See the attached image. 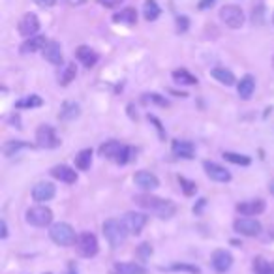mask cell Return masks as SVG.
I'll return each mask as SVG.
<instances>
[{"mask_svg": "<svg viewBox=\"0 0 274 274\" xmlns=\"http://www.w3.org/2000/svg\"><path fill=\"white\" fill-rule=\"evenodd\" d=\"M133 203L141 209L149 210L152 214H156L162 220H169L171 216H175L177 212V205L169 199H162V197H156V195L151 194H137L133 195Z\"/></svg>", "mask_w": 274, "mask_h": 274, "instance_id": "obj_1", "label": "cell"}, {"mask_svg": "<svg viewBox=\"0 0 274 274\" xmlns=\"http://www.w3.org/2000/svg\"><path fill=\"white\" fill-rule=\"evenodd\" d=\"M128 235H130V231L124 225L122 220L109 218V220L103 222V237H105L111 248H118L120 244H124Z\"/></svg>", "mask_w": 274, "mask_h": 274, "instance_id": "obj_2", "label": "cell"}, {"mask_svg": "<svg viewBox=\"0 0 274 274\" xmlns=\"http://www.w3.org/2000/svg\"><path fill=\"white\" fill-rule=\"evenodd\" d=\"M49 237L51 240L58 246H72L75 244V231L70 224H66V222H57V224H53L49 227Z\"/></svg>", "mask_w": 274, "mask_h": 274, "instance_id": "obj_3", "label": "cell"}, {"mask_svg": "<svg viewBox=\"0 0 274 274\" xmlns=\"http://www.w3.org/2000/svg\"><path fill=\"white\" fill-rule=\"evenodd\" d=\"M220 19H222V23H224L225 27H229L233 30L242 29V25L246 21L242 8L237 6V4H227V6L222 8L220 10Z\"/></svg>", "mask_w": 274, "mask_h": 274, "instance_id": "obj_4", "label": "cell"}, {"mask_svg": "<svg viewBox=\"0 0 274 274\" xmlns=\"http://www.w3.org/2000/svg\"><path fill=\"white\" fill-rule=\"evenodd\" d=\"M75 250H77V253L83 255V257H94V255L98 253V250H100L96 235L90 233V231L79 233L77 238H75Z\"/></svg>", "mask_w": 274, "mask_h": 274, "instance_id": "obj_5", "label": "cell"}, {"mask_svg": "<svg viewBox=\"0 0 274 274\" xmlns=\"http://www.w3.org/2000/svg\"><path fill=\"white\" fill-rule=\"evenodd\" d=\"M27 222L34 227H45V225H51L53 222V210L45 205H34L27 210Z\"/></svg>", "mask_w": 274, "mask_h": 274, "instance_id": "obj_6", "label": "cell"}, {"mask_svg": "<svg viewBox=\"0 0 274 274\" xmlns=\"http://www.w3.org/2000/svg\"><path fill=\"white\" fill-rule=\"evenodd\" d=\"M36 145L40 149H57L60 145V139L57 137V131L51 124H42L36 130Z\"/></svg>", "mask_w": 274, "mask_h": 274, "instance_id": "obj_7", "label": "cell"}, {"mask_svg": "<svg viewBox=\"0 0 274 274\" xmlns=\"http://www.w3.org/2000/svg\"><path fill=\"white\" fill-rule=\"evenodd\" d=\"M235 231L238 235H244V237H257L261 233V224L259 220L255 218H250V216H242V218H237L235 224H233Z\"/></svg>", "mask_w": 274, "mask_h": 274, "instance_id": "obj_8", "label": "cell"}, {"mask_svg": "<svg viewBox=\"0 0 274 274\" xmlns=\"http://www.w3.org/2000/svg\"><path fill=\"white\" fill-rule=\"evenodd\" d=\"M147 220H149V216L143 214V212H126L122 216L124 225L128 227L131 235H139L145 225H147Z\"/></svg>", "mask_w": 274, "mask_h": 274, "instance_id": "obj_9", "label": "cell"}, {"mask_svg": "<svg viewBox=\"0 0 274 274\" xmlns=\"http://www.w3.org/2000/svg\"><path fill=\"white\" fill-rule=\"evenodd\" d=\"M40 32V19L36 14H25L19 21V34L25 38H32Z\"/></svg>", "mask_w": 274, "mask_h": 274, "instance_id": "obj_10", "label": "cell"}, {"mask_svg": "<svg viewBox=\"0 0 274 274\" xmlns=\"http://www.w3.org/2000/svg\"><path fill=\"white\" fill-rule=\"evenodd\" d=\"M57 194V188L51 182H38L36 186L32 188V199L36 203H47L51 201Z\"/></svg>", "mask_w": 274, "mask_h": 274, "instance_id": "obj_11", "label": "cell"}, {"mask_svg": "<svg viewBox=\"0 0 274 274\" xmlns=\"http://www.w3.org/2000/svg\"><path fill=\"white\" fill-rule=\"evenodd\" d=\"M210 263H212V267L214 270L220 274L227 272L233 265V255H231L227 250H216V252H212V257H210Z\"/></svg>", "mask_w": 274, "mask_h": 274, "instance_id": "obj_12", "label": "cell"}, {"mask_svg": "<svg viewBox=\"0 0 274 274\" xmlns=\"http://www.w3.org/2000/svg\"><path fill=\"white\" fill-rule=\"evenodd\" d=\"M203 167H205V173H207V177H209L210 181H214V182H229L231 181V173L225 169V167L220 166V164L205 162Z\"/></svg>", "mask_w": 274, "mask_h": 274, "instance_id": "obj_13", "label": "cell"}, {"mask_svg": "<svg viewBox=\"0 0 274 274\" xmlns=\"http://www.w3.org/2000/svg\"><path fill=\"white\" fill-rule=\"evenodd\" d=\"M133 182L139 188H143L145 192H152V190H156L160 186L158 177L154 173H151V171H137L133 175Z\"/></svg>", "mask_w": 274, "mask_h": 274, "instance_id": "obj_14", "label": "cell"}, {"mask_svg": "<svg viewBox=\"0 0 274 274\" xmlns=\"http://www.w3.org/2000/svg\"><path fill=\"white\" fill-rule=\"evenodd\" d=\"M44 58L47 62L55 66H60L64 62V55H62V45L58 44V42H47V45L44 47Z\"/></svg>", "mask_w": 274, "mask_h": 274, "instance_id": "obj_15", "label": "cell"}, {"mask_svg": "<svg viewBox=\"0 0 274 274\" xmlns=\"http://www.w3.org/2000/svg\"><path fill=\"white\" fill-rule=\"evenodd\" d=\"M51 177L60 182H66V184H75L77 182V171L70 166H55L51 169Z\"/></svg>", "mask_w": 274, "mask_h": 274, "instance_id": "obj_16", "label": "cell"}, {"mask_svg": "<svg viewBox=\"0 0 274 274\" xmlns=\"http://www.w3.org/2000/svg\"><path fill=\"white\" fill-rule=\"evenodd\" d=\"M171 152H173L177 158L192 160L194 158L195 147L192 141H184V139H175L171 143Z\"/></svg>", "mask_w": 274, "mask_h": 274, "instance_id": "obj_17", "label": "cell"}, {"mask_svg": "<svg viewBox=\"0 0 274 274\" xmlns=\"http://www.w3.org/2000/svg\"><path fill=\"white\" fill-rule=\"evenodd\" d=\"M237 210L242 216H257L265 210V201L263 199H250L237 205Z\"/></svg>", "mask_w": 274, "mask_h": 274, "instance_id": "obj_18", "label": "cell"}, {"mask_svg": "<svg viewBox=\"0 0 274 274\" xmlns=\"http://www.w3.org/2000/svg\"><path fill=\"white\" fill-rule=\"evenodd\" d=\"M75 58H77L85 68H92V66H96V62H98L100 57H98V53L94 49H90L88 45H79V47L75 49Z\"/></svg>", "mask_w": 274, "mask_h": 274, "instance_id": "obj_19", "label": "cell"}, {"mask_svg": "<svg viewBox=\"0 0 274 274\" xmlns=\"http://www.w3.org/2000/svg\"><path fill=\"white\" fill-rule=\"evenodd\" d=\"M124 145L120 143V141H115V139H111V141H105L103 145H100V149H98V152H100V156H103V158L107 160H113L115 162L116 156L120 154V151H122Z\"/></svg>", "mask_w": 274, "mask_h": 274, "instance_id": "obj_20", "label": "cell"}, {"mask_svg": "<svg viewBox=\"0 0 274 274\" xmlns=\"http://www.w3.org/2000/svg\"><path fill=\"white\" fill-rule=\"evenodd\" d=\"M253 90H255V79H253V75H250V73L244 75V77L237 83V92L242 100H250Z\"/></svg>", "mask_w": 274, "mask_h": 274, "instance_id": "obj_21", "label": "cell"}, {"mask_svg": "<svg viewBox=\"0 0 274 274\" xmlns=\"http://www.w3.org/2000/svg\"><path fill=\"white\" fill-rule=\"evenodd\" d=\"M45 45H47V38L36 34V36H32V38H27V42L21 45V53H23V55H29V53L44 51Z\"/></svg>", "mask_w": 274, "mask_h": 274, "instance_id": "obj_22", "label": "cell"}, {"mask_svg": "<svg viewBox=\"0 0 274 274\" xmlns=\"http://www.w3.org/2000/svg\"><path fill=\"white\" fill-rule=\"evenodd\" d=\"M79 115H81L79 103H75V101H66V103H62V107H60L58 118H60V120H75Z\"/></svg>", "mask_w": 274, "mask_h": 274, "instance_id": "obj_23", "label": "cell"}, {"mask_svg": "<svg viewBox=\"0 0 274 274\" xmlns=\"http://www.w3.org/2000/svg\"><path fill=\"white\" fill-rule=\"evenodd\" d=\"M113 23L131 27V25H135L137 23V12L133 10V8H124V10H120L118 14L113 15Z\"/></svg>", "mask_w": 274, "mask_h": 274, "instance_id": "obj_24", "label": "cell"}, {"mask_svg": "<svg viewBox=\"0 0 274 274\" xmlns=\"http://www.w3.org/2000/svg\"><path fill=\"white\" fill-rule=\"evenodd\" d=\"M210 75H212V77H214L218 83L225 85V87H233V85L237 83V79H235L233 72H231V70H227V68H214V70L210 72Z\"/></svg>", "mask_w": 274, "mask_h": 274, "instance_id": "obj_25", "label": "cell"}, {"mask_svg": "<svg viewBox=\"0 0 274 274\" xmlns=\"http://www.w3.org/2000/svg\"><path fill=\"white\" fill-rule=\"evenodd\" d=\"M115 274H147V268L139 263H116L113 268Z\"/></svg>", "mask_w": 274, "mask_h": 274, "instance_id": "obj_26", "label": "cell"}, {"mask_svg": "<svg viewBox=\"0 0 274 274\" xmlns=\"http://www.w3.org/2000/svg\"><path fill=\"white\" fill-rule=\"evenodd\" d=\"M75 77H77V66L73 64V62H70V64H66L62 68V72L58 75V85L68 87L72 81H75Z\"/></svg>", "mask_w": 274, "mask_h": 274, "instance_id": "obj_27", "label": "cell"}, {"mask_svg": "<svg viewBox=\"0 0 274 274\" xmlns=\"http://www.w3.org/2000/svg\"><path fill=\"white\" fill-rule=\"evenodd\" d=\"M162 14V8L158 6L156 0H145V6H143V17L147 21H156Z\"/></svg>", "mask_w": 274, "mask_h": 274, "instance_id": "obj_28", "label": "cell"}, {"mask_svg": "<svg viewBox=\"0 0 274 274\" xmlns=\"http://www.w3.org/2000/svg\"><path fill=\"white\" fill-rule=\"evenodd\" d=\"M90 164H92V151L90 149H83L75 156V167L79 171H87V169H90Z\"/></svg>", "mask_w": 274, "mask_h": 274, "instance_id": "obj_29", "label": "cell"}, {"mask_svg": "<svg viewBox=\"0 0 274 274\" xmlns=\"http://www.w3.org/2000/svg\"><path fill=\"white\" fill-rule=\"evenodd\" d=\"M44 105V100L38 96V94H30L27 98H23L15 103V107L17 109H34V107H42Z\"/></svg>", "mask_w": 274, "mask_h": 274, "instance_id": "obj_30", "label": "cell"}, {"mask_svg": "<svg viewBox=\"0 0 274 274\" xmlns=\"http://www.w3.org/2000/svg\"><path fill=\"white\" fill-rule=\"evenodd\" d=\"M173 79L175 83H179V85H197V77L192 75V73L181 68V70H175L173 72Z\"/></svg>", "mask_w": 274, "mask_h": 274, "instance_id": "obj_31", "label": "cell"}, {"mask_svg": "<svg viewBox=\"0 0 274 274\" xmlns=\"http://www.w3.org/2000/svg\"><path fill=\"white\" fill-rule=\"evenodd\" d=\"M253 272L255 274H274V263H268L265 257H255L252 263Z\"/></svg>", "mask_w": 274, "mask_h": 274, "instance_id": "obj_32", "label": "cell"}, {"mask_svg": "<svg viewBox=\"0 0 274 274\" xmlns=\"http://www.w3.org/2000/svg\"><path fill=\"white\" fill-rule=\"evenodd\" d=\"M222 156H224L227 162L235 164V166H250V164H252V158H250V156L238 154V152H224Z\"/></svg>", "mask_w": 274, "mask_h": 274, "instance_id": "obj_33", "label": "cell"}, {"mask_svg": "<svg viewBox=\"0 0 274 274\" xmlns=\"http://www.w3.org/2000/svg\"><path fill=\"white\" fill-rule=\"evenodd\" d=\"M30 147H32V145L25 143V141H8V143L4 145V154H6L8 158H10V156L17 154V152L21 151V149H30Z\"/></svg>", "mask_w": 274, "mask_h": 274, "instance_id": "obj_34", "label": "cell"}, {"mask_svg": "<svg viewBox=\"0 0 274 274\" xmlns=\"http://www.w3.org/2000/svg\"><path fill=\"white\" fill-rule=\"evenodd\" d=\"M133 156H135V151H133L131 147H128V145H124L122 151H120V154L116 156L115 162L118 164V166H126L128 162H131V160H133Z\"/></svg>", "mask_w": 274, "mask_h": 274, "instance_id": "obj_35", "label": "cell"}, {"mask_svg": "<svg viewBox=\"0 0 274 274\" xmlns=\"http://www.w3.org/2000/svg\"><path fill=\"white\" fill-rule=\"evenodd\" d=\"M179 182H181L182 194L188 195V197L195 195V192H197V186H195L194 181H188V179H184V177H179Z\"/></svg>", "mask_w": 274, "mask_h": 274, "instance_id": "obj_36", "label": "cell"}, {"mask_svg": "<svg viewBox=\"0 0 274 274\" xmlns=\"http://www.w3.org/2000/svg\"><path fill=\"white\" fill-rule=\"evenodd\" d=\"M252 23L253 25H263L265 23V6L263 4H257L252 12Z\"/></svg>", "mask_w": 274, "mask_h": 274, "instance_id": "obj_37", "label": "cell"}, {"mask_svg": "<svg viewBox=\"0 0 274 274\" xmlns=\"http://www.w3.org/2000/svg\"><path fill=\"white\" fill-rule=\"evenodd\" d=\"M171 270H182V272H190V274H201V270L195 267V265H188V263H173V265H171Z\"/></svg>", "mask_w": 274, "mask_h": 274, "instance_id": "obj_38", "label": "cell"}, {"mask_svg": "<svg viewBox=\"0 0 274 274\" xmlns=\"http://www.w3.org/2000/svg\"><path fill=\"white\" fill-rule=\"evenodd\" d=\"M145 100L151 101V103H156V105H160V107H167V105H169V101H167L164 96H160V94H156V92L145 94Z\"/></svg>", "mask_w": 274, "mask_h": 274, "instance_id": "obj_39", "label": "cell"}, {"mask_svg": "<svg viewBox=\"0 0 274 274\" xmlns=\"http://www.w3.org/2000/svg\"><path fill=\"white\" fill-rule=\"evenodd\" d=\"M188 29H190V19H188L186 15H179V17H177V32H179V34H184Z\"/></svg>", "mask_w": 274, "mask_h": 274, "instance_id": "obj_40", "label": "cell"}, {"mask_svg": "<svg viewBox=\"0 0 274 274\" xmlns=\"http://www.w3.org/2000/svg\"><path fill=\"white\" fill-rule=\"evenodd\" d=\"M137 253H139V255H141V257L145 259V257H149V255L152 253V246L145 242V244L139 246V250H137Z\"/></svg>", "mask_w": 274, "mask_h": 274, "instance_id": "obj_41", "label": "cell"}, {"mask_svg": "<svg viewBox=\"0 0 274 274\" xmlns=\"http://www.w3.org/2000/svg\"><path fill=\"white\" fill-rule=\"evenodd\" d=\"M98 2H100L103 8H109V10H113V8L120 6L124 0H98Z\"/></svg>", "mask_w": 274, "mask_h": 274, "instance_id": "obj_42", "label": "cell"}, {"mask_svg": "<svg viewBox=\"0 0 274 274\" xmlns=\"http://www.w3.org/2000/svg\"><path fill=\"white\" fill-rule=\"evenodd\" d=\"M214 4H216V0H199L197 8H199V10H210Z\"/></svg>", "mask_w": 274, "mask_h": 274, "instance_id": "obj_43", "label": "cell"}, {"mask_svg": "<svg viewBox=\"0 0 274 274\" xmlns=\"http://www.w3.org/2000/svg\"><path fill=\"white\" fill-rule=\"evenodd\" d=\"M40 8H53L57 4V0H34Z\"/></svg>", "mask_w": 274, "mask_h": 274, "instance_id": "obj_44", "label": "cell"}, {"mask_svg": "<svg viewBox=\"0 0 274 274\" xmlns=\"http://www.w3.org/2000/svg\"><path fill=\"white\" fill-rule=\"evenodd\" d=\"M149 120H151V122H154V124H156V128H158L160 135L164 137V128H162V122H160L158 118H156V116H152V115H149Z\"/></svg>", "mask_w": 274, "mask_h": 274, "instance_id": "obj_45", "label": "cell"}, {"mask_svg": "<svg viewBox=\"0 0 274 274\" xmlns=\"http://www.w3.org/2000/svg\"><path fill=\"white\" fill-rule=\"evenodd\" d=\"M0 237H2V238L8 237V224H6V220H2V222H0Z\"/></svg>", "mask_w": 274, "mask_h": 274, "instance_id": "obj_46", "label": "cell"}, {"mask_svg": "<svg viewBox=\"0 0 274 274\" xmlns=\"http://www.w3.org/2000/svg\"><path fill=\"white\" fill-rule=\"evenodd\" d=\"M62 2H66L68 6H81V4H85L87 0H62Z\"/></svg>", "mask_w": 274, "mask_h": 274, "instance_id": "obj_47", "label": "cell"}, {"mask_svg": "<svg viewBox=\"0 0 274 274\" xmlns=\"http://www.w3.org/2000/svg\"><path fill=\"white\" fill-rule=\"evenodd\" d=\"M205 205H207V199H199V207H194V212H195V214H199V210H201L203 207H205Z\"/></svg>", "mask_w": 274, "mask_h": 274, "instance_id": "obj_48", "label": "cell"}, {"mask_svg": "<svg viewBox=\"0 0 274 274\" xmlns=\"http://www.w3.org/2000/svg\"><path fill=\"white\" fill-rule=\"evenodd\" d=\"M268 192H270V194L274 195V179L270 181V184H268Z\"/></svg>", "mask_w": 274, "mask_h": 274, "instance_id": "obj_49", "label": "cell"}, {"mask_svg": "<svg viewBox=\"0 0 274 274\" xmlns=\"http://www.w3.org/2000/svg\"><path fill=\"white\" fill-rule=\"evenodd\" d=\"M272 25H274V15H272Z\"/></svg>", "mask_w": 274, "mask_h": 274, "instance_id": "obj_50", "label": "cell"}, {"mask_svg": "<svg viewBox=\"0 0 274 274\" xmlns=\"http://www.w3.org/2000/svg\"><path fill=\"white\" fill-rule=\"evenodd\" d=\"M272 66H274V57H272Z\"/></svg>", "mask_w": 274, "mask_h": 274, "instance_id": "obj_51", "label": "cell"}, {"mask_svg": "<svg viewBox=\"0 0 274 274\" xmlns=\"http://www.w3.org/2000/svg\"><path fill=\"white\" fill-rule=\"evenodd\" d=\"M47 274H49V272H47Z\"/></svg>", "mask_w": 274, "mask_h": 274, "instance_id": "obj_52", "label": "cell"}]
</instances>
